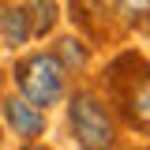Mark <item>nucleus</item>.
Returning a JSON list of instances; mask_svg holds the SVG:
<instances>
[{"mask_svg":"<svg viewBox=\"0 0 150 150\" xmlns=\"http://www.w3.org/2000/svg\"><path fill=\"white\" fill-rule=\"evenodd\" d=\"M11 79H15L19 94L30 101V105H38V109H53V105H60V101H68V83H71V71L56 60L53 49H34V53L19 56L15 68H11Z\"/></svg>","mask_w":150,"mask_h":150,"instance_id":"obj_1","label":"nucleus"},{"mask_svg":"<svg viewBox=\"0 0 150 150\" xmlns=\"http://www.w3.org/2000/svg\"><path fill=\"white\" fill-rule=\"evenodd\" d=\"M68 131L79 150H112L116 146V116L94 90L68 94Z\"/></svg>","mask_w":150,"mask_h":150,"instance_id":"obj_2","label":"nucleus"},{"mask_svg":"<svg viewBox=\"0 0 150 150\" xmlns=\"http://www.w3.org/2000/svg\"><path fill=\"white\" fill-rule=\"evenodd\" d=\"M0 116H4V128L15 135L19 143H38L45 128H49V112L30 105L23 94H11V98H4V105H0Z\"/></svg>","mask_w":150,"mask_h":150,"instance_id":"obj_3","label":"nucleus"},{"mask_svg":"<svg viewBox=\"0 0 150 150\" xmlns=\"http://www.w3.org/2000/svg\"><path fill=\"white\" fill-rule=\"evenodd\" d=\"M120 109L128 112V124L150 135V68H143L139 75H128L124 90L116 94Z\"/></svg>","mask_w":150,"mask_h":150,"instance_id":"obj_4","label":"nucleus"},{"mask_svg":"<svg viewBox=\"0 0 150 150\" xmlns=\"http://www.w3.org/2000/svg\"><path fill=\"white\" fill-rule=\"evenodd\" d=\"M34 41V26H30V11H26V4L19 8V4H8L4 11H0V45L4 49H26Z\"/></svg>","mask_w":150,"mask_h":150,"instance_id":"obj_5","label":"nucleus"},{"mask_svg":"<svg viewBox=\"0 0 150 150\" xmlns=\"http://www.w3.org/2000/svg\"><path fill=\"white\" fill-rule=\"evenodd\" d=\"M53 53H56V60H60V64H64V68H68L71 75L86 71V64H90V45H86L83 38H75V34H64V38H56Z\"/></svg>","mask_w":150,"mask_h":150,"instance_id":"obj_6","label":"nucleus"},{"mask_svg":"<svg viewBox=\"0 0 150 150\" xmlns=\"http://www.w3.org/2000/svg\"><path fill=\"white\" fill-rule=\"evenodd\" d=\"M26 11H30L34 38L53 34V30H56V23H60V4H56V0H26Z\"/></svg>","mask_w":150,"mask_h":150,"instance_id":"obj_7","label":"nucleus"},{"mask_svg":"<svg viewBox=\"0 0 150 150\" xmlns=\"http://www.w3.org/2000/svg\"><path fill=\"white\" fill-rule=\"evenodd\" d=\"M120 11L128 15L131 26H143V30H150V0H124V4H120Z\"/></svg>","mask_w":150,"mask_h":150,"instance_id":"obj_8","label":"nucleus"},{"mask_svg":"<svg viewBox=\"0 0 150 150\" xmlns=\"http://www.w3.org/2000/svg\"><path fill=\"white\" fill-rule=\"evenodd\" d=\"M23 150H45V146H38V143H23Z\"/></svg>","mask_w":150,"mask_h":150,"instance_id":"obj_9","label":"nucleus"},{"mask_svg":"<svg viewBox=\"0 0 150 150\" xmlns=\"http://www.w3.org/2000/svg\"><path fill=\"white\" fill-rule=\"evenodd\" d=\"M0 79H4V75H0Z\"/></svg>","mask_w":150,"mask_h":150,"instance_id":"obj_10","label":"nucleus"}]
</instances>
